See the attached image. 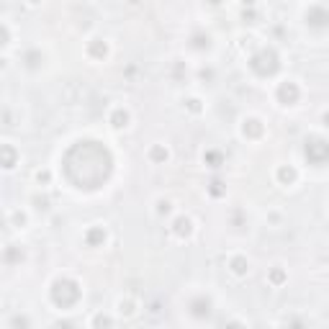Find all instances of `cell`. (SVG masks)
Masks as SVG:
<instances>
[{"label":"cell","instance_id":"6da1fadb","mask_svg":"<svg viewBox=\"0 0 329 329\" xmlns=\"http://www.w3.org/2000/svg\"><path fill=\"white\" fill-rule=\"evenodd\" d=\"M111 170H113V157L101 142L93 139L77 142L64 154V173L77 188L85 190L101 188L108 180Z\"/></svg>","mask_w":329,"mask_h":329},{"label":"cell","instance_id":"7a4b0ae2","mask_svg":"<svg viewBox=\"0 0 329 329\" xmlns=\"http://www.w3.org/2000/svg\"><path fill=\"white\" fill-rule=\"evenodd\" d=\"M77 299H80V285H77L75 280L62 278V280H57V283L52 285V301H54L59 309H70V306H75Z\"/></svg>","mask_w":329,"mask_h":329},{"label":"cell","instance_id":"3957f363","mask_svg":"<svg viewBox=\"0 0 329 329\" xmlns=\"http://www.w3.org/2000/svg\"><path fill=\"white\" fill-rule=\"evenodd\" d=\"M250 67L255 70V75H260V77H270V75L278 72L280 62H278V54H275L273 49H260V52L250 59Z\"/></svg>","mask_w":329,"mask_h":329},{"label":"cell","instance_id":"277c9868","mask_svg":"<svg viewBox=\"0 0 329 329\" xmlns=\"http://www.w3.org/2000/svg\"><path fill=\"white\" fill-rule=\"evenodd\" d=\"M304 152H306V159H309L311 164H324V162H329V142H324V139H309Z\"/></svg>","mask_w":329,"mask_h":329},{"label":"cell","instance_id":"5b68a950","mask_svg":"<svg viewBox=\"0 0 329 329\" xmlns=\"http://www.w3.org/2000/svg\"><path fill=\"white\" fill-rule=\"evenodd\" d=\"M306 21H309V26H314V28H326V26H329V11L321 8V6H314V8H309Z\"/></svg>","mask_w":329,"mask_h":329},{"label":"cell","instance_id":"8992f818","mask_svg":"<svg viewBox=\"0 0 329 329\" xmlns=\"http://www.w3.org/2000/svg\"><path fill=\"white\" fill-rule=\"evenodd\" d=\"M278 98H280V103H296L299 101V85L296 82H283L278 88Z\"/></svg>","mask_w":329,"mask_h":329},{"label":"cell","instance_id":"52a82bcc","mask_svg":"<svg viewBox=\"0 0 329 329\" xmlns=\"http://www.w3.org/2000/svg\"><path fill=\"white\" fill-rule=\"evenodd\" d=\"M190 232H193V224H190L188 216L175 219V234H178V237H190Z\"/></svg>","mask_w":329,"mask_h":329},{"label":"cell","instance_id":"ba28073f","mask_svg":"<svg viewBox=\"0 0 329 329\" xmlns=\"http://www.w3.org/2000/svg\"><path fill=\"white\" fill-rule=\"evenodd\" d=\"M111 123H113L116 129H123V126L129 123V113L123 111V108H116V111L111 113Z\"/></svg>","mask_w":329,"mask_h":329},{"label":"cell","instance_id":"9c48e42d","mask_svg":"<svg viewBox=\"0 0 329 329\" xmlns=\"http://www.w3.org/2000/svg\"><path fill=\"white\" fill-rule=\"evenodd\" d=\"M260 134H262V123L257 118L244 121V137H260Z\"/></svg>","mask_w":329,"mask_h":329},{"label":"cell","instance_id":"30bf717a","mask_svg":"<svg viewBox=\"0 0 329 329\" xmlns=\"http://www.w3.org/2000/svg\"><path fill=\"white\" fill-rule=\"evenodd\" d=\"M278 178H280L283 183L291 185V183L296 180V170H293V168H280V170H278Z\"/></svg>","mask_w":329,"mask_h":329},{"label":"cell","instance_id":"8fae6325","mask_svg":"<svg viewBox=\"0 0 329 329\" xmlns=\"http://www.w3.org/2000/svg\"><path fill=\"white\" fill-rule=\"evenodd\" d=\"M232 270H234L237 275H244V273H247V260H244V257H234V260H232Z\"/></svg>","mask_w":329,"mask_h":329},{"label":"cell","instance_id":"7c38bea8","mask_svg":"<svg viewBox=\"0 0 329 329\" xmlns=\"http://www.w3.org/2000/svg\"><path fill=\"white\" fill-rule=\"evenodd\" d=\"M13 162H16V154H13V149L6 144V147H3V164H6V168H13Z\"/></svg>","mask_w":329,"mask_h":329},{"label":"cell","instance_id":"4fadbf2b","mask_svg":"<svg viewBox=\"0 0 329 329\" xmlns=\"http://www.w3.org/2000/svg\"><path fill=\"white\" fill-rule=\"evenodd\" d=\"M209 306H211L209 301H195V304H193V314H195V316H203V314H209Z\"/></svg>","mask_w":329,"mask_h":329},{"label":"cell","instance_id":"5bb4252c","mask_svg":"<svg viewBox=\"0 0 329 329\" xmlns=\"http://www.w3.org/2000/svg\"><path fill=\"white\" fill-rule=\"evenodd\" d=\"M106 239V232L103 229H93L90 234H88V244H98V242H103Z\"/></svg>","mask_w":329,"mask_h":329},{"label":"cell","instance_id":"9a60e30c","mask_svg":"<svg viewBox=\"0 0 329 329\" xmlns=\"http://www.w3.org/2000/svg\"><path fill=\"white\" fill-rule=\"evenodd\" d=\"M90 54H95V57H106V44H98V39L90 44Z\"/></svg>","mask_w":329,"mask_h":329},{"label":"cell","instance_id":"2e32d148","mask_svg":"<svg viewBox=\"0 0 329 329\" xmlns=\"http://www.w3.org/2000/svg\"><path fill=\"white\" fill-rule=\"evenodd\" d=\"M152 159H154V162H159V159H168V149L154 147V149H152Z\"/></svg>","mask_w":329,"mask_h":329},{"label":"cell","instance_id":"e0dca14e","mask_svg":"<svg viewBox=\"0 0 329 329\" xmlns=\"http://www.w3.org/2000/svg\"><path fill=\"white\" fill-rule=\"evenodd\" d=\"M280 280H283V273L275 270V273H273V283H280Z\"/></svg>","mask_w":329,"mask_h":329},{"label":"cell","instance_id":"ac0fdd59","mask_svg":"<svg viewBox=\"0 0 329 329\" xmlns=\"http://www.w3.org/2000/svg\"><path fill=\"white\" fill-rule=\"evenodd\" d=\"M170 211V203H159V214H168Z\"/></svg>","mask_w":329,"mask_h":329},{"label":"cell","instance_id":"d6986e66","mask_svg":"<svg viewBox=\"0 0 329 329\" xmlns=\"http://www.w3.org/2000/svg\"><path fill=\"white\" fill-rule=\"evenodd\" d=\"M324 126H326V129H329V111H326V113H324Z\"/></svg>","mask_w":329,"mask_h":329},{"label":"cell","instance_id":"ffe728a7","mask_svg":"<svg viewBox=\"0 0 329 329\" xmlns=\"http://www.w3.org/2000/svg\"><path fill=\"white\" fill-rule=\"evenodd\" d=\"M244 3H247V6H252V3H255V0H244Z\"/></svg>","mask_w":329,"mask_h":329},{"label":"cell","instance_id":"44dd1931","mask_svg":"<svg viewBox=\"0 0 329 329\" xmlns=\"http://www.w3.org/2000/svg\"><path fill=\"white\" fill-rule=\"evenodd\" d=\"M31 3H39V0H31Z\"/></svg>","mask_w":329,"mask_h":329}]
</instances>
